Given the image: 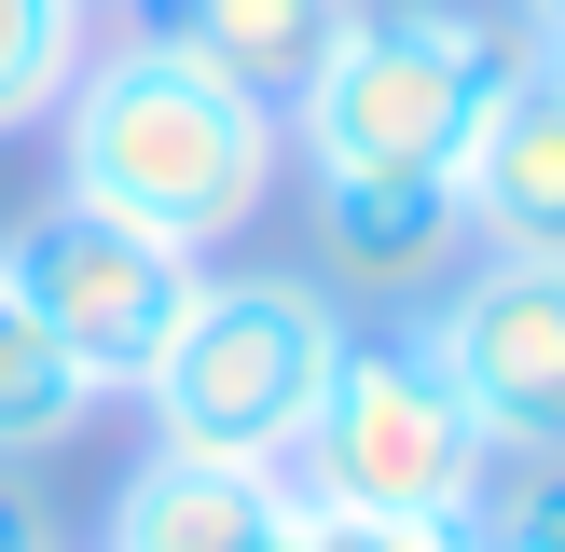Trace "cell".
Here are the masks:
<instances>
[{
	"mask_svg": "<svg viewBox=\"0 0 565 552\" xmlns=\"http://www.w3.org/2000/svg\"><path fill=\"white\" fill-rule=\"evenodd\" d=\"M83 414H97L83 359L28 318L14 263H0V469H28V456H55V442H83Z\"/></svg>",
	"mask_w": 565,
	"mask_h": 552,
	"instance_id": "obj_11",
	"label": "cell"
},
{
	"mask_svg": "<svg viewBox=\"0 0 565 552\" xmlns=\"http://www.w3.org/2000/svg\"><path fill=\"white\" fill-rule=\"evenodd\" d=\"M303 539V497L290 469H221V456H138L125 497H110L97 552H290Z\"/></svg>",
	"mask_w": 565,
	"mask_h": 552,
	"instance_id": "obj_8",
	"label": "cell"
},
{
	"mask_svg": "<svg viewBox=\"0 0 565 552\" xmlns=\"http://www.w3.org/2000/svg\"><path fill=\"white\" fill-rule=\"evenodd\" d=\"M456 221L469 248H511V263H565V83L524 55L497 83V110L456 152Z\"/></svg>",
	"mask_w": 565,
	"mask_h": 552,
	"instance_id": "obj_7",
	"label": "cell"
},
{
	"mask_svg": "<svg viewBox=\"0 0 565 552\" xmlns=\"http://www.w3.org/2000/svg\"><path fill=\"white\" fill-rule=\"evenodd\" d=\"M138 14H152V0H138Z\"/></svg>",
	"mask_w": 565,
	"mask_h": 552,
	"instance_id": "obj_18",
	"label": "cell"
},
{
	"mask_svg": "<svg viewBox=\"0 0 565 552\" xmlns=\"http://www.w3.org/2000/svg\"><path fill=\"white\" fill-rule=\"evenodd\" d=\"M55 152H70L83 208L138 221V235L193 248V263L235 248L290 180V125L263 97H235L221 70H193L180 42H152V28L83 55V83L55 97Z\"/></svg>",
	"mask_w": 565,
	"mask_h": 552,
	"instance_id": "obj_1",
	"label": "cell"
},
{
	"mask_svg": "<svg viewBox=\"0 0 565 552\" xmlns=\"http://www.w3.org/2000/svg\"><path fill=\"white\" fill-rule=\"evenodd\" d=\"M0 263H14L28 318L83 359V386H97V401H138V386H152V359L180 346L193 290H207V263H193V248H166V235H138V221L83 208V193H55L42 221H14V235H0Z\"/></svg>",
	"mask_w": 565,
	"mask_h": 552,
	"instance_id": "obj_5",
	"label": "cell"
},
{
	"mask_svg": "<svg viewBox=\"0 0 565 552\" xmlns=\"http://www.w3.org/2000/svg\"><path fill=\"white\" fill-rule=\"evenodd\" d=\"M456 552H469V539H456Z\"/></svg>",
	"mask_w": 565,
	"mask_h": 552,
	"instance_id": "obj_19",
	"label": "cell"
},
{
	"mask_svg": "<svg viewBox=\"0 0 565 552\" xmlns=\"http://www.w3.org/2000/svg\"><path fill=\"white\" fill-rule=\"evenodd\" d=\"M511 14H524V28H539V42H565V0H511Z\"/></svg>",
	"mask_w": 565,
	"mask_h": 552,
	"instance_id": "obj_16",
	"label": "cell"
},
{
	"mask_svg": "<svg viewBox=\"0 0 565 552\" xmlns=\"http://www.w3.org/2000/svg\"><path fill=\"white\" fill-rule=\"evenodd\" d=\"M359 0H152V42H180L193 70H221L235 97L290 110L303 83H318V55L345 42Z\"/></svg>",
	"mask_w": 565,
	"mask_h": 552,
	"instance_id": "obj_10",
	"label": "cell"
},
{
	"mask_svg": "<svg viewBox=\"0 0 565 552\" xmlns=\"http://www.w3.org/2000/svg\"><path fill=\"white\" fill-rule=\"evenodd\" d=\"M428 359L456 373V401L483 414L497 456H565V263H483L428 304Z\"/></svg>",
	"mask_w": 565,
	"mask_h": 552,
	"instance_id": "obj_6",
	"label": "cell"
},
{
	"mask_svg": "<svg viewBox=\"0 0 565 552\" xmlns=\"http://www.w3.org/2000/svg\"><path fill=\"white\" fill-rule=\"evenodd\" d=\"M539 70H552V83H565V42H539Z\"/></svg>",
	"mask_w": 565,
	"mask_h": 552,
	"instance_id": "obj_17",
	"label": "cell"
},
{
	"mask_svg": "<svg viewBox=\"0 0 565 552\" xmlns=\"http://www.w3.org/2000/svg\"><path fill=\"white\" fill-rule=\"evenodd\" d=\"M483 414L456 401V373L428 359V331H386V346H345L318 428H303L290 484L331 497V511H414V524H469L483 511Z\"/></svg>",
	"mask_w": 565,
	"mask_h": 552,
	"instance_id": "obj_4",
	"label": "cell"
},
{
	"mask_svg": "<svg viewBox=\"0 0 565 552\" xmlns=\"http://www.w3.org/2000/svg\"><path fill=\"white\" fill-rule=\"evenodd\" d=\"M469 552H565V456H497L483 511H469Z\"/></svg>",
	"mask_w": 565,
	"mask_h": 552,
	"instance_id": "obj_13",
	"label": "cell"
},
{
	"mask_svg": "<svg viewBox=\"0 0 565 552\" xmlns=\"http://www.w3.org/2000/svg\"><path fill=\"white\" fill-rule=\"evenodd\" d=\"M345 304L318 276H207L180 318V346L152 359V442L166 456H221V469H290L318 428L331 373H345Z\"/></svg>",
	"mask_w": 565,
	"mask_h": 552,
	"instance_id": "obj_3",
	"label": "cell"
},
{
	"mask_svg": "<svg viewBox=\"0 0 565 552\" xmlns=\"http://www.w3.org/2000/svg\"><path fill=\"white\" fill-rule=\"evenodd\" d=\"M318 208V290H441L469 248L456 180H373V166H331L303 180Z\"/></svg>",
	"mask_w": 565,
	"mask_h": 552,
	"instance_id": "obj_9",
	"label": "cell"
},
{
	"mask_svg": "<svg viewBox=\"0 0 565 552\" xmlns=\"http://www.w3.org/2000/svg\"><path fill=\"white\" fill-rule=\"evenodd\" d=\"M303 497V484H290ZM469 524H414V511H331V497H303V539L290 552H456Z\"/></svg>",
	"mask_w": 565,
	"mask_h": 552,
	"instance_id": "obj_14",
	"label": "cell"
},
{
	"mask_svg": "<svg viewBox=\"0 0 565 552\" xmlns=\"http://www.w3.org/2000/svg\"><path fill=\"white\" fill-rule=\"evenodd\" d=\"M0 552H55V524H42V497L0 469Z\"/></svg>",
	"mask_w": 565,
	"mask_h": 552,
	"instance_id": "obj_15",
	"label": "cell"
},
{
	"mask_svg": "<svg viewBox=\"0 0 565 552\" xmlns=\"http://www.w3.org/2000/svg\"><path fill=\"white\" fill-rule=\"evenodd\" d=\"M511 70H524V42L497 14H469V0H359L345 42L318 55V83H303L276 125H290L303 180H331V166H373V180H456L469 125L497 110Z\"/></svg>",
	"mask_w": 565,
	"mask_h": 552,
	"instance_id": "obj_2",
	"label": "cell"
},
{
	"mask_svg": "<svg viewBox=\"0 0 565 552\" xmlns=\"http://www.w3.org/2000/svg\"><path fill=\"white\" fill-rule=\"evenodd\" d=\"M83 55H97V0H0V138L55 125Z\"/></svg>",
	"mask_w": 565,
	"mask_h": 552,
	"instance_id": "obj_12",
	"label": "cell"
}]
</instances>
